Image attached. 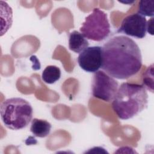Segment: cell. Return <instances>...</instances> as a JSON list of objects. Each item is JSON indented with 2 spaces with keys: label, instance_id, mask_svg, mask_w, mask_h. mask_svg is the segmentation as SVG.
<instances>
[{
  "label": "cell",
  "instance_id": "cell-10",
  "mask_svg": "<svg viewBox=\"0 0 154 154\" xmlns=\"http://www.w3.org/2000/svg\"><path fill=\"white\" fill-rule=\"evenodd\" d=\"M61 70L56 66H48L42 74V80L47 84H52L58 81L61 78Z\"/></svg>",
  "mask_w": 154,
  "mask_h": 154
},
{
  "label": "cell",
  "instance_id": "cell-3",
  "mask_svg": "<svg viewBox=\"0 0 154 154\" xmlns=\"http://www.w3.org/2000/svg\"><path fill=\"white\" fill-rule=\"evenodd\" d=\"M0 113L5 127L11 130H20L30 123L33 109L26 100L21 97H11L1 103Z\"/></svg>",
  "mask_w": 154,
  "mask_h": 154
},
{
  "label": "cell",
  "instance_id": "cell-1",
  "mask_svg": "<svg viewBox=\"0 0 154 154\" xmlns=\"http://www.w3.org/2000/svg\"><path fill=\"white\" fill-rule=\"evenodd\" d=\"M102 69L108 75L126 79L137 74L142 66L141 51L132 38L125 35L111 37L102 47Z\"/></svg>",
  "mask_w": 154,
  "mask_h": 154
},
{
  "label": "cell",
  "instance_id": "cell-6",
  "mask_svg": "<svg viewBox=\"0 0 154 154\" xmlns=\"http://www.w3.org/2000/svg\"><path fill=\"white\" fill-rule=\"evenodd\" d=\"M146 19L138 13H134L125 17L117 30V32L137 38H143L146 35Z\"/></svg>",
  "mask_w": 154,
  "mask_h": 154
},
{
  "label": "cell",
  "instance_id": "cell-12",
  "mask_svg": "<svg viewBox=\"0 0 154 154\" xmlns=\"http://www.w3.org/2000/svg\"><path fill=\"white\" fill-rule=\"evenodd\" d=\"M153 18H151L150 20L147 22V31L153 35Z\"/></svg>",
  "mask_w": 154,
  "mask_h": 154
},
{
  "label": "cell",
  "instance_id": "cell-7",
  "mask_svg": "<svg viewBox=\"0 0 154 154\" xmlns=\"http://www.w3.org/2000/svg\"><path fill=\"white\" fill-rule=\"evenodd\" d=\"M77 61L79 67L84 71L89 73L96 72L102 66V47L93 46L87 48L79 54Z\"/></svg>",
  "mask_w": 154,
  "mask_h": 154
},
{
  "label": "cell",
  "instance_id": "cell-2",
  "mask_svg": "<svg viewBox=\"0 0 154 154\" xmlns=\"http://www.w3.org/2000/svg\"><path fill=\"white\" fill-rule=\"evenodd\" d=\"M147 103L148 94L143 85L123 82L115 94L112 108L119 119L128 120L146 109Z\"/></svg>",
  "mask_w": 154,
  "mask_h": 154
},
{
  "label": "cell",
  "instance_id": "cell-11",
  "mask_svg": "<svg viewBox=\"0 0 154 154\" xmlns=\"http://www.w3.org/2000/svg\"><path fill=\"white\" fill-rule=\"evenodd\" d=\"M154 1L142 0L139 2L138 13L143 16L153 17L154 15Z\"/></svg>",
  "mask_w": 154,
  "mask_h": 154
},
{
  "label": "cell",
  "instance_id": "cell-8",
  "mask_svg": "<svg viewBox=\"0 0 154 154\" xmlns=\"http://www.w3.org/2000/svg\"><path fill=\"white\" fill-rule=\"evenodd\" d=\"M88 41L78 31H73L69 34V48L73 52L80 54L88 48Z\"/></svg>",
  "mask_w": 154,
  "mask_h": 154
},
{
  "label": "cell",
  "instance_id": "cell-9",
  "mask_svg": "<svg viewBox=\"0 0 154 154\" xmlns=\"http://www.w3.org/2000/svg\"><path fill=\"white\" fill-rule=\"evenodd\" d=\"M51 128V124L48 121L34 118L31 121L30 131L35 137L44 138L49 134Z\"/></svg>",
  "mask_w": 154,
  "mask_h": 154
},
{
  "label": "cell",
  "instance_id": "cell-5",
  "mask_svg": "<svg viewBox=\"0 0 154 154\" xmlns=\"http://www.w3.org/2000/svg\"><path fill=\"white\" fill-rule=\"evenodd\" d=\"M118 88V82L105 72L98 70L94 73L91 91L95 98L110 102L112 101Z\"/></svg>",
  "mask_w": 154,
  "mask_h": 154
},
{
  "label": "cell",
  "instance_id": "cell-4",
  "mask_svg": "<svg viewBox=\"0 0 154 154\" xmlns=\"http://www.w3.org/2000/svg\"><path fill=\"white\" fill-rule=\"evenodd\" d=\"M81 33L88 40L100 42L110 34V24L107 14L98 8H94L85 17L79 28Z\"/></svg>",
  "mask_w": 154,
  "mask_h": 154
}]
</instances>
